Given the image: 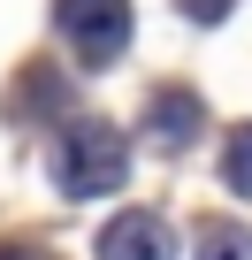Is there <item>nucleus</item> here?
I'll return each instance as SVG.
<instances>
[{"label":"nucleus","instance_id":"obj_1","mask_svg":"<svg viewBox=\"0 0 252 260\" xmlns=\"http://www.w3.org/2000/svg\"><path fill=\"white\" fill-rule=\"evenodd\" d=\"M46 169H54V184L69 199H99V191H115L130 176V146H122L115 122H69L46 146Z\"/></svg>","mask_w":252,"mask_h":260},{"label":"nucleus","instance_id":"obj_2","mask_svg":"<svg viewBox=\"0 0 252 260\" xmlns=\"http://www.w3.org/2000/svg\"><path fill=\"white\" fill-rule=\"evenodd\" d=\"M54 31L77 46V61H115L130 39V0H54Z\"/></svg>","mask_w":252,"mask_h":260},{"label":"nucleus","instance_id":"obj_3","mask_svg":"<svg viewBox=\"0 0 252 260\" xmlns=\"http://www.w3.org/2000/svg\"><path fill=\"white\" fill-rule=\"evenodd\" d=\"M99 260H176V237H168L161 214L130 207V214H115V222L99 230Z\"/></svg>","mask_w":252,"mask_h":260},{"label":"nucleus","instance_id":"obj_4","mask_svg":"<svg viewBox=\"0 0 252 260\" xmlns=\"http://www.w3.org/2000/svg\"><path fill=\"white\" fill-rule=\"evenodd\" d=\"M153 130L168 146H184V138H199V100L184 92V84H168V92H153Z\"/></svg>","mask_w":252,"mask_h":260},{"label":"nucleus","instance_id":"obj_5","mask_svg":"<svg viewBox=\"0 0 252 260\" xmlns=\"http://www.w3.org/2000/svg\"><path fill=\"white\" fill-rule=\"evenodd\" d=\"M199 260H252V237L229 230V222H206L199 230Z\"/></svg>","mask_w":252,"mask_h":260},{"label":"nucleus","instance_id":"obj_6","mask_svg":"<svg viewBox=\"0 0 252 260\" xmlns=\"http://www.w3.org/2000/svg\"><path fill=\"white\" fill-rule=\"evenodd\" d=\"M222 176H229V191H237V199H252V122L229 138V153H222Z\"/></svg>","mask_w":252,"mask_h":260},{"label":"nucleus","instance_id":"obj_7","mask_svg":"<svg viewBox=\"0 0 252 260\" xmlns=\"http://www.w3.org/2000/svg\"><path fill=\"white\" fill-rule=\"evenodd\" d=\"M176 8H184L191 23H222V16H229V0H176Z\"/></svg>","mask_w":252,"mask_h":260},{"label":"nucleus","instance_id":"obj_8","mask_svg":"<svg viewBox=\"0 0 252 260\" xmlns=\"http://www.w3.org/2000/svg\"><path fill=\"white\" fill-rule=\"evenodd\" d=\"M0 260H23V252H0Z\"/></svg>","mask_w":252,"mask_h":260}]
</instances>
